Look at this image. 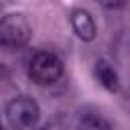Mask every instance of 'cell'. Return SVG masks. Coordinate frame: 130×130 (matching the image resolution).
<instances>
[{
	"mask_svg": "<svg viewBox=\"0 0 130 130\" xmlns=\"http://www.w3.org/2000/svg\"><path fill=\"white\" fill-rule=\"evenodd\" d=\"M75 130H114L106 116L95 110H85L75 120Z\"/></svg>",
	"mask_w": 130,
	"mask_h": 130,
	"instance_id": "5b68a950",
	"label": "cell"
},
{
	"mask_svg": "<svg viewBox=\"0 0 130 130\" xmlns=\"http://www.w3.org/2000/svg\"><path fill=\"white\" fill-rule=\"evenodd\" d=\"M30 39V24L20 14H6L0 18V43L6 47H20Z\"/></svg>",
	"mask_w": 130,
	"mask_h": 130,
	"instance_id": "3957f363",
	"label": "cell"
},
{
	"mask_svg": "<svg viewBox=\"0 0 130 130\" xmlns=\"http://www.w3.org/2000/svg\"><path fill=\"white\" fill-rule=\"evenodd\" d=\"M0 130H2V122H0Z\"/></svg>",
	"mask_w": 130,
	"mask_h": 130,
	"instance_id": "9c48e42d",
	"label": "cell"
},
{
	"mask_svg": "<svg viewBox=\"0 0 130 130\" xmlns=\"http://www.w3.org/2000/svg\"><path fill=\"white\" fill-rule=\"evenodd\" d=\"M95 77H98V81H100L108 91H118V87H120L118 71H116L114 65L108 63L106 59H100V61L95 63Z\"/></svg>",
	"mask_w": 130,
	"mask_h": 130,
	"instance_id": "8992f818",
	"label": "cell"
},
{
	"mask_svg": "<svg viewBox=\"0 0 130 130\" xmlns=\"http://www.w3.org/2000/svg\"><path fill=\"white\" fill-rule=\"evenodd\" d=\"M71 26L75 30V35L81 39V41H93L95 39V22H93V16L87 12V10H73L71 12Z\"/></svg>",
	"mask_w": 130,
	"mask_h": 130,
	"instance_id": "277c9868",
	"label": "cell"
},
{
	"mask_svg": "<svg viewBox=\"0 0 130 130\" xmlns=\"http://www.w3.org/2000/svg\"><path fill=\"white\" fill-rule=\"evenodd\" d=\"M6 118L14 130H30L39 120V106L26 95L14 98L6 106Z\"/></svg>",
	"mask_w": 130,
	"mask_h": 130,
	"instance_id": "7a4b0ae2",
	"label": "cell"
},
{
	"mask_svg": "<svg viewBox=\"0 0 130 130\" xmlns=\"http://www.w3.org/2000/svg\"><path fill=\"white\" fill-rule=\"evenodd\" d=\"M98 2H100L104 8H112V10H114V8H120V6L126 4V0H98Z\"/></svg>",
	"mask_w": 130,
	"mask_h": 130,
	"instance_id": "52a82bcc",
	"label": "cell"
},
{
	"mask_svg": "<svg viewBox=\"0 0 130 130\" xmlns=\"http://www.w3.org/2000/svg\"><path fill=\"white\" fill-rule=\"evenodd\" d=\"M37 130H49V128H37Z\"/></svg>",
	"mask_w": 130,
	"mask_h": 130,
	"instance_id": "ba28073f",
	"label": "cell"
},
{
	"mask_svg": "<svg viewBox=\"0 0 130 130\" xmlns=\"http://www.w3.org/2000/svg\"><path fill=\"white\" fill-rule=\"evenodd\" d=\"M28 75L39 85L55 83L63 75V61L51 51H41L28 63Z\"/></svg>",
	"mask_w": 130,
	"mask_h": 130,
	"instance_id": "6da1fadb",
	"label": "cell"
}]
</instances>
